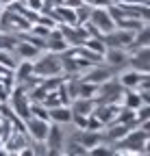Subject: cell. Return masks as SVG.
<instances>
[{
    "mask_svg": "<svg viewBox=\"0 0 150 156\" xmlns=\"http://www.w3.org/2000/svg\"><path fill=\"white\" fill-rule=\"evenodd\" d=\"M33 74L39 76V78L61 74V56L57 52H48L46 50V54H39L37 61H33Z\"/></svg>",
    "mask_w": 150,
    "mask_h": 156,
    "instance_id": "6da1fadb",
    "label": "cell"
},
{
    "mask_svg": "<svg viewBox=\"0 0 150 156\" xmlns=\"http://www.w3.org/2000/svg\"><path fill=\"white\" fill-rule=\"evenodd\" d=\"M122 91H124V87L120 85V80L115 76H111L104 83L98 85V91H96V95H93V100H96V104H109V102H118L120 104Z\"/></svg>",
    "mask_w": 150,
    "mask_h": 156,
    "instance_id": "7a4b0ae2",
    "label": "cell"
},
{
    "mask_svg": "<svg viewBox=\"0 0 150 156\" xmlns=\"http://www.w3.org/2000/svg\"><path fill=\"white\" fill-rule=\"evenodd\" d=\"M9 108L20 117V119L24 122V119H28L31 117V100H28V93L22 89V87H13L11 89V93H9Z\"/></svg>",
    "mask_w": 150,
    "mask_h": 156,
    "instance_id": "3957f363",
    "label": "cell"
},
{
    "mask_svg": "<svg viewBox=\"0 0 150 156\" xmlns=\"http://www.w3.org/2000/svg\"><path fill=\"white\" fill-rule=\"evenodd\" d=\"M120 85L124 87V89H137V91H141V89H150V72H137V69H126L120 78Z\"/></svg>",
    "mask_w": 150,
    "mask_h": 156,
    "instance_id": "277c9868",
    "label": "cell"
},
{
    "mask_svg": "<svg viewBox=\"0 0 150 156\" xmlns=\"http://www.w3.org/2000/svg\"><path fill=\"white\" fill-rule=\"evenodd\" d=\"M89 22L96 26L102 35L111 33L115 28V22H113V17L109 15L107 7H91V15H89Z\"/></svg>",
    "mask_w": 150,
    "mask_h": 156,
    "instance_id": "5b68a950",
    "label": "cell"
},
{
    "mask_svg": "<svg viewBox=\"0 0 150 156\" xmlns=\"http://www.w3.org/2000/svg\"><path fill=\"white\" fill-rule=\"evenodd\" d=\"M44 143H46L50 156L63 154V130H61V124H54V122H52V124L48 126V134H46Z\"/></svg>",
    "mask_w": 150,
    "mask_h": 156,
    "instance_id": "8992f818",
    "label": "cell"
},
{
    "mask_svg": "<svg viewBox=\"0 0 150 156\" xmlns=\"http://www.w3.org/2000/svg\"><path fill=\"white\" fill-rule=\"evenodd\" d=\"M48 126H50L48 119H42V117H35V115H31L28 119H24V130H26V134L31 136V139H35V141H44L46 139Z\"/></svg>",
    "mask_w": 150,
    "mask_h": 156,
    "instance_id": "52a82bcc",
    "label": "cell"
},
{
    "mask_svg": "<svg viewBox=\"0 0 150 156\" xmlns=\"http://www.w3.org/2000/svg\"><path fill=\"white\" fill-rule=\"evenodd\" d=\"M111 76H115V69H113V67L96 63V65L87 67V72H85V74H83L81 78H83V80H87V83L100 85V83H104V80H107V78H111Z\"/></svg>",
    "mask_w": 150,
    "mask_h": 156,
    "instance_id": "ba28073f",
    "label": "cell"
},
{
    "mask_svg": "<svg viewBox=\"0 0 150 156\" xmlns=\"http://www.w3.org/2000/svg\"><path fill=\"white\" fill-rule=\"evenodd\" d=\"M72 139H76V141H79L87 152H89V147L98 145V143H107L104 132H102V130H87V128H81L76 134L72 136Z\"/></svg>",
    "mask_w": 150,
    "mask_h": 156,
    "instance_id": "9c48e42d",
    "label": "cell"
},
{
    "mask_svg": "<svg viewBox=\"0 0 150 156\" xmlns=\"http://www.w3.org/2000/svg\"><path fill=\"white\" fill-rule=\"evenodd\" d=\"M128 65L137 72H150V46L128 52Z\"/></svg>",
    "mask_w": 150,
    "mask_h": 156,
    "instance_id": "30bf717a",
    "label": "cell"
},
{
    "mask_svg": "<svg viewBox=\"0 0 150 156\" xmlns=\"http://www.w3.org/2000/svg\"><path fill=\"white\" fill-rule=\"evenodd\" d=\"M102 58L107 61V65L113 67V69H120V67L128 65V52H126L124 48H109V46H107Z\"/></svg>",
    "mask_w": 150,
    "mask_h": 156,
    "instance_id": "8fae6325",
    "label": "cell"
},
{
    "mask_svg": "<svg viewBox=\"0 0 150 156\" xmlns=\"http://www.w3.org/2000/svg\"><path fill=\"white\" fill-rule=\"evenodd\" d=\"M11 52H15V58H17V61H22V58H28V61H33V58H37V56L42 54L39 48L33 46V44H28V41H24V39H17V44L13 46Z\"/></svg>",
    "mask_w": 150,
    "mask_h": 156,
    "instance_id": "7c38bea8",
    "label": "cell"
},
{
    "mask_svg": "<svg viewBox=\"0 0 150 156\" xmlns=\"http://www.w3.org/2000/svg\"><path fill=\"white\" fill-rule=\"evenodd\" d=\"M48 119L54 122V124H70V122H72L70 104H59V106L48 108Z\"/></svg>",
    "mask_w": 150,
    "mask_h": 156,
    "instance_id": "4fadbf2b",
    "label": "cell"
},
{
    "mask_svg": "<svg viewBox=\"0 0 150 156\" xmlns=\"http://www.w3.org/2000/svg\"><path fill=\"white\" fill-rule=\"evenodd\" d=\"M93 106H96V100H93V98H74L70 102V111L74 115H91Z\"/></svg>",
    "mask_w": 150,
    "mask_h": 156,
    "instance_id": "5bb4252c",
    "label": "cell"
},
{
    "mask_svg": "<svg viewBox=\"0 0 150 156\" xmlns=\"http://www.w3.org/2000/svg\"><path fill=\"white\" fill-rule=\"evenodd\" d=\"M13 76H15V85L17 83H24L28 76H33V61H28V58L17 61V65L13 67Z\"/></svg>",
    "mask_w": 150,
    "mask_h": 156,
    "instance_id": "9a60e30c",
    "label": "cell"
},
{
    "mask_svg": "<svg viewBox=\"0 0 150 156\" xmlns=\"http://www.w3.org/2000/svg\"><path fill=\"white\" fill-rule=\"evenodd\" d=\"M83 46L85 48H89V50H93L96 54H104V50H107V44L102 41V37H87L85 41H83Z\"/></svg>",
    "mask_w": 150,
    "mask_h": 156,
    "instance_id": "2e32d148",
    "label": "cell"
},
{
    "mask_svg": "<svg viewBox=\"0 0 150 156\" xmlns=\"http://www.w3.org/2000/svg\"><path fill=\"white\" fill-rule=\"evenodd\" d=\"M17 35H13L11 30H5V33H0V50H13V46L17 44Z\"/></svg>",
    "mask_w": 150,
    "mask_h": 156,
    "instance_id": "e0dca14e",
    "label": "cell"
},
{
    "mask_svg": "<svg viewBox=\"0 0 150 156\" xmlns=\"http://www.w3.org/2000/svg\"><path fill=\"white\" fill-rule=\"evenodd\" d=\"M63 154H68V156H85L87 150H85L76 139H70V143L63 145Z\"/></svg>",
    "mask_w": 150,
    "mask_h": 156,
    "instance_id": "ac0fdd59",
    "label": "cell"
},
{
    "mask_svg": "<svg viewBox=\"0 0 150 156\" xmlns=\"http://www.w3.org/2000/svg\"><path fill=\"white\" fill-rule=\"evenodd\" d=\"M89 15H91V7H89V5L81 2L79 7H74V17H76V24H85L87 20H89Z\"/></svg>",
    "mask_w": 150,
    "mask_h": 156,
    "instance_id": "d6986e66",
    "label": "cell"
},
{
    "mask_svg": "<svg viewBox=\"0 0 150 156\" xmlns=\"http://www.w3.org/2000/svg\"><path fill=\"white\" fill-rule=\"evenodd\" d=\"M98 91V85H93V83H87L81 78V85H79V95L76 98H93Z\"/></svg>",
    "mask_w": 150,
    "mask_h": 156,
    "instance_id": "ffe728a7",
    "label": "cell"
},
{
    "mask_svg": "<svg viewBox=\"0 0 150 156\" xmlns=\"http://www.w3.org/2000/svg\"><path fill=\"white\" fill-rule=\"evenodd\" d=\"M87 154H91V156H111V154H113V147H111L109 143H98V145L89 147Z\"/></svg>",
    "mask_w": 150,
    "mask_h": 156,
    "instance_id": "44dd1931",
    "label": "cell"
},
{
    "mask_svg": "<svg viewBox=\"0 0 150 156\" xmlns=\"http://www.w3.org/2000/svg\"><path fill=\"white\" fill-rule=\"evenodd\" d=\"M31 154H48L46 143H44V141H35V139H33V143H31Z\"/></svg>",
    "mask_w": 150,
    "mask_h": 156,
    "instance_id": "7402d4cb",
    "label": "cell"
},
{
    "mask_svg": "<svg viewBox=\"0 0 150 156\" xmlns=\"http://www.w3.org/2000/svg\"><path fill=\"white\" fill-rule=\"evenodd\" d=\"M85 5H89V7H109L111 2L109 0H83Z\"/></svg>",
    "mask_w": 150,
    "mask_h": 156,
    "instance_id": "603a6c76",
    "label": "cell"
},
{
    "mask_svg": "<svg viewBox=\"0 0 150 156\" xmlns=\"http://www.w3.org/2000/svg\"><path fill=\"white\" fill-rule=\"evenodd\" d=\"M9 93H11V91H9L2 83H0V102H7V100H9Z\"/></svg>",
    "mask_w": 150,
    "mask_h": 156,
    "instance_id": "cb8c5ba5",
    "label": "cell"
},
{
    "mask_svg": "<svg viewBox=\"0 0 150 156\" xmlns=\"http://www.w3.org/2000/svg\"><path fill=\"white\" fill-rule=\"evenodd\" d=\"M0 11H2V5H0Z\"/></svg>",
    "mask_w": 150,
    "mask_h": 156,
    "instance_id": "d4e9b609",
    "label": "cell"
},
{
    "mask_svg": "<svg viewBox=\"0 0 150 156\" xmlns=\"http://www.w3.org/2000/svg\"><path fill=\"white\" fill-rule=\"evenodd\" d=\"M0 119H2V115H0Z\"/></svg>",
    "mask_w": 150,
    "mask_h": 156,
    "instance_id": "484cf974",
    "label": "cell"
}]
</instances>
